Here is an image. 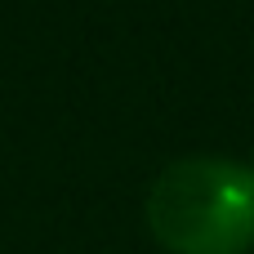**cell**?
<instances>
[{"label":"cell","instance_id":"obj_1","mask_svg":"<svg viewBox=\"0 0 254 254\" xmlns=\"http://www.w3.org/2000/svg\"><path fill=\"white\" fill-rule=\"evenodd\" d=\"M147 228L170 254H246L254 246V170L183 156L147 192Z\"/></svg>","mask_w":254,"mask_h":254},{"label":"cell","instance_id":"obj_2","mask_svg":"<svg viewBox=\"0 0 254 254\" xmlns=\"http://www.w3.org/2000/svg\"><path fill=\"white\" fill-rule=\"evenodd\" d=\"M250 170H254V165H250Z\"/></svg>","mask_w":254,"mask_h":254}]
</instances>
